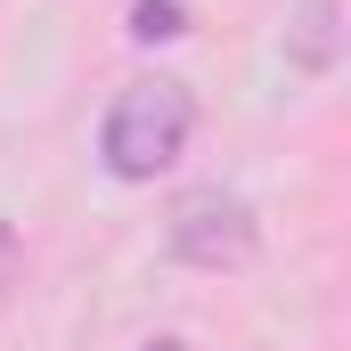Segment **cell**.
Segmentation results:
<instances>
[{"mask_svg": "<svg viewBox=\"0 0 351 351\" xmlns=\"http://www.w3.org/2000/svg\"><path fill=\"white\" fill-rule=\"evenodd\" d=\"M8 269H16V237H8V221H0V286H8Z\"/></svg>", "mask_w": 351, "mask_h": 351, "instance_id": "5b68a950", "label": "cell"}, {"mask_svg": "<svg viewBox=\"0 0 351 351\" xmlns=\"http://www.w3.org/2000/svg\"><path fill=\"white\" fill-rule=\"evenodd\" d=\"M139 351H188V343H180V335H156V343H139Z\"/></svg>", "mask_w": 351, "mask_h": 351, "instance_id": "8992f818", "label": "cell"}, {"mask_svg": "<svg viewBox=\"0 0 351 351\" xmlns=\"http://www.w3.org/2000/svg\"><path fill=\"white\" fill-rule=\"evenodd\" d=\"M131 33H139V41H172V33H188V25H180V0H139V8H131Z\"/></svg>", "mask_w": 351, "mask_h": 351, "instance_id": "277c9868", "label": "cell"}, {"mask_svg": "<svg viewBox=\"0 0 351 351\" xmlns=\"http://www.w3.org/2000/svg\"><path fill=\"white\" fill-rule=\"evenodd\" d=\"M254 245H262V221L237 188H188L172 204V254L188 269H237L254 262Z\"/></svg>", "mask_w": 351, "mask_h": 351, "instance_id": "7a4b0ae2", "label": "cell"}, {"mask_svg": "<svg viewBox=\"0 0 351 351\" xmlns=\"http://www.w3.org/2000/svg\"><path fill=\"white\" fill-rule=\"evenodd\" d=\"M188 131H196V98L172 74H147V82H123L106 123H98V156L114 180H156L188 156Z\"/></svg>", "mask_w": 351, "mask_h": 351, "instance_id": "6da1fadb", "label": "cell"}, {"mask_svg": "<svg viewBox=\"0 0 351 351\" xmlns=\"http://www.w3.org/2000/svg\"><path fill=\"white\" fill-rule=\"evenodd\" d=\"M286 49H294V66H302V74H327V66H335V0H302V16H294Z\"/></svg>", "mask_w": 351, "mask_h": 351, "instance_id": "3957f363", "label": "cell"}]
</instances>
